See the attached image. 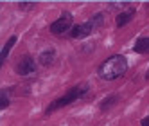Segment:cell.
Wrapping results in <instances>:
<instances>
[{"mask_svg":"<svg viewBox=\"0 0 149 126\" xmlns=\"http://www.w3.org/2000/svg\"><path fill=\"white\" fill-rule=\"evenodd\" d=\"M133 50L138 52V54H149V38H138L135 41Z\"/></svg>","mask_w":149,"mask_h":126,"instance_id":"obj_7","label":"cell"},{"mask_svg":"<svg viewBox=\"0 0 149 126\" xmlns=\"http://www.w3.org/2000/svg\"><path fill=\"white\" fill-rule=\"evenodd\" d=\"M15 43H16V36H11V38L7 40V43H6V45H4V49H2V54H0V61H2V63H4V61H6V58L9 56V50H11V47H13Z\"/></svg>","mask_w":149,"mask_h":126,"instance_id":"obj_9","label":"cell"},{"mask_svg":"<svg viewBox=\"0 0 149 126\" xmlns=\"http://www.w3.org/2000/svg\"><path fill=\"white\" fill-rule=\"evenodd\" d=\"M70 27H72V15H70L68 11H63L61 16L52 22V25H50V33L59 36V34H63V33H67Z\"/></svg>","mask_w":149,"mask_h":126,"instance_id":"obj_3","label":"cell"},{"mask_svg":"<svg viewBox=\"0 0 149 126\" xmlns=\"http://www.w3.org/2000/svg\"><path fill=\"white\" fill-rule=\"evenodd\" d=\"M86 90H88V87H86V85H77V87L70 88V90L65 94V96H61V97L54 99V101L49 104L47 113H52V112H56V110H59V108H63V106H67V104L74 103V101H77L79 97H83V96H84V92H86Z\"/></svg>","mask_w":149,"mask_h":126,"instance_id":"obj_2","label":"cell"},{"mask_svg":"<svg viewBox=\"0 0 149 126\" xmlns=\"http://www.w3.org/2000/svg\"><path fill=\"white\" fill-rule=\"evenodd\" d=\"M7 106H9V97H7L6 90H2V97H0V108H2V110H6Z\"/></svg>","mask_w":149,"mask_h":126,"instance_id":"obj_11","label":"cell"},{"mask_svg":"<svg viewBox=\"0 0 149 126\" xmlns=\"http://www.w3.org/2000/svg\"><path fill=\"white\" fill-rule=\"evenodd\" d=\"M54 60H56V50L52 49V47H49V49H45V50H41L40 52V58H38V61L41 63V65H52L54 63Z\"/></svg>","mask_w":149,"mask_h":126,"instance_id":"obj_6","label":"cell"},{"mask_svg":"<svg viewBox=\"0 0 149 126\" xmlns=\"http://www.w3.org/2000/svg\"><path fill=\"white\" fill-rule=\"evenodd\" d=\"M16 72L20 76H27V74H33V72H36V63L34 60L31 56H24L22 60H20V63L16 65Z\"/></svg>","mask_w":149,"mask_h":126,"instance_id":"obj_5","label":"cell"},{"mask_svg":"<svg viewBox=\"0 0 149 126\" xmlns=\"http://www.w3.org/2000/svg\"><path fill=\"white\" fill-rule=\"evenodd\" d=\"M146 79H149V69H147V72H146Z\"/></svg>","mask_w":149,"mask_h":126,"instance_id":"obj_14","label":"cell"},{"mask_svg":"<svg viewBox=\"0 0 149 126\" xmlns=\"http://www.w3.org/2000/svg\"><path fill=\"white\" fill-rule=\"evenodd\" d=\"M133 18V9H130V11H126V13H120L119 16H117V27H122V25H126L130 20Z\"/></svg>","mask_w":149,"mask_h":126,"instance_id":"obj_8","label":"cell"},{"mask_svg":"<svg viewBox=\"0 0 149 126\" xmlns=\"http://www.w3.org/2000/svg\"><path fill=\"white\" fill-rule=\"evenodd\" d=\"M95 29L93 22H92V18L88 20V22H84V24H77V25H74L70 29V38L74 40H79V38H86L88 34H92V31Z\"/></svg>","mask_w":149,"mask_h":126,"instance_id":"obj_4","label":"cell"},{"mask_svg":"<svg viewBox=\"0 0 149 126\" xmlns=\"http://www.w3.org/2000/svg\"><path fill=\"white\" fill-rule=\"evenodd\" d=\"M140 126H149V115H147V117H144V119L140 121Z\"/></svg>","mask_w":149,"mask_h":126,"instance_id":"obj_13","label":"cell"},{"mask_svg":"<svg viewBox=\"0 0 149 126\" xmlns=\"http://www.w3.org/2000/svg\"><path fill=\"white\" fill-rule=\"evenodd\" d=\"M36 4L34 2H20L18 4V9H24V11H27V9H33Z\"/></svg>","mask_w":149,"mask_h":126,"instance_id":"obj_12","label":"cell"},{"mask_svg":"<svg viewBox=\"0 0 149 126\" xmlns=\"http://www.w3.org/2000/svg\"><path fill=\"white\" fill-rule=\"evenodd\" d=\"M126 70H127V60L122 54H113V56H110L108 60H104L99 65L97 74L104 81H113L117 78L124 76Z\"/></svg>","mask_w":149,"mask_h":126,"instance_id":"obj_1","label":"cell"},{"mask_svg":"<svg viewBox=\"0 0 149 126\" xmlns=\"http://www.w3.org/2000/svg\"><path fill=\"white\" fill-rule=\"evenodd\" d=\"M117 101H119V97H117V96H110V97H106V99H102V101H101V104H99V106H101V110H106V108H110L111 104H115Z\"/></svg>","mask_w":149,"mask_h":126,"instance_id":"obj_10","label":"cell"}]
</instances>
